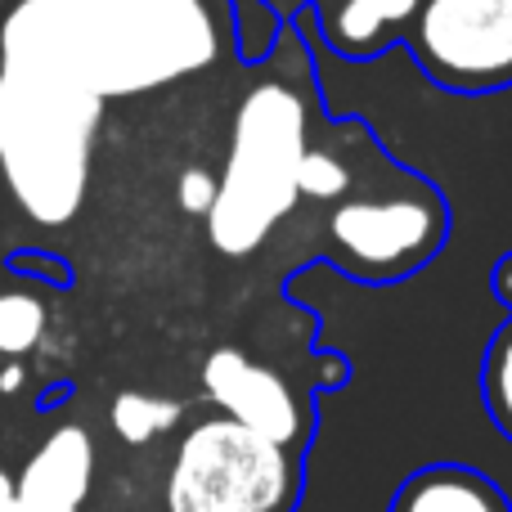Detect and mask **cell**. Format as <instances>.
Returning <instances> with one entry per match:
<instances>
[{
    "instance_id": "obj_1",
    "label": "cell",
    "mask_w": 512,
    "mask_h": 512,
    "mask_svg": "<svg viewBox=\"0 0 512 512\" xmlns=\"http://www.w3.org/2000/svg\"><path fill=\"white\" fill-rule=\"evenodd\" d=\"M221 54L207 0H18L0 27V59L86 90L144 95L207 72Z\"/></svg>"
},
{
    "instance_id": "obj_2",
    "label": "cell",
    "mask_w": 512,
    "mask_h": 512,
    "mask_svg": "<svg viewBox=\"0 0 512 512\" xmlns=\"http://www.w3.org/2000/svg\"><path fill=\"white\" fill-rule=\"evenodd\" d=\"M104 99L0 63V171L36 225H68L90 185V153Z\"/></svg>"
},
{
    "instance_id": "obj_3",
    "label": "cell",
    "mask_w": 512,
    "mask_h": 512,
    "mask_svg": "<svg viewBox=\"0 0 512 512\" xmlns=\"http://www.w3.org/2000/svg\"><path fill=\"white\" fill-rule=\"evenodd\" d=\"M306 153V104L283 81H256L234 113L230 158L216 176L207 239L225 256H252L297 207V167Z\"/></svg>"
},
{
    "instance_id": "obj_4",
    "label": "cell",
    "mask_w": 512,
    "mask_h": 512,
    "mask_svg": "<svg viewBox=\"0 0 512 512\" xmlns=\"http://www.w3.org/2000/svg\"><path fill=\"white\" fill-rule=\"evenodd\" d=\"M288 490L292 463L283 445L234 418H212L180 441L167 504L171 512H279Z\"/></svg>"
},
{
    "instance_id": "obj_5",
    "label": "cell",
    "mask_w": 512,
    "mask_h": 512,
    "mask_svg": "<svg viewBox=\"0 0 512 512\" xmlns=\"http://www.w3.org/2000/svg\"><path fill=\"white\" fill-rule=\"evenodd\" d=\"M450 216L432 185L409 180L382 194L342 198L328 216V243L360 279H400L441 248Z\"/></svg>"
},
{
    "instance_id": "obj_6",
    "label": "cell",
    "mask_w": 512,
    "mask_h": 512,
    "mask_svg": "<svg viewBox=\"0 0 512 512\" xmlns=\"http://www.w3.org/2000/svg\"><path fill=\"white\" fill-rule=\"evenodd\" d=\"M423 72L454 95L512 86V0H418L409 18Z\"/></svg>"
},
{
    "instance_id": "obj_7",
    "label": "cell",
    "mask_w": 512,
    "mask_h": 512,
    "mask_svg": "<svg viewBox=\"0 0 512 512\" xmlns=\"http://www.w3.org/2000/svg\"><path fill=\"white\" fill-rule=\"evenodd\" d=\"M203 387L216 405L225 409V418H234L239 427L265 436L274 445H292L301 432V409L292 387L274 369L248 360L243 351L225 346L212 351L203 364Z\"/></svg>"
},
{
    "instance_id": "obj_8",
    "label": "cell",
    "mask_w": 512,
    "mask_h": 512,
    "mask_svg": "<svg viewBox=\"0 0 512 512\" xmlns=\"http://www.w3.org/2000/svg\"><path fill=\"white\" fill-rule=\"evenodd\" d=\"M95 477V445L81 427H59L41 450L27 459L14 486L18 512H77Z\"/></svg>"
},
{
    "instance_id": "obj_9",
    "label": "cell",
    "mask_w": 512,
    "mask_h": 512,
    "mask_svg": "<svg viewBox=\"0 0 512 512\" xmlns=\"http://www.w3.org/2000/svg\"><path fill=\"white\" fill-rule=\"evenodd\" d=\"M391 512H508L504 495L486 477L463 468H432L400 490Z\"/></svg>"
},
{
    "instance_id": "obj_10",
    "label": "cell",
    "mask_w": 512,
    "mask_h": 512,
    "mask_svg": "<svg viewBox=\"0 0 512 512\" xmlns=\"http://www.w3.org/2000/svg\"><path fill=\"white\" fill-rule=\"evenodd\" d=\"M418 14V0H346L337 9L333 23V45L351 59H369L391 41V32Z\"/></svg>"
},
{
    "instance_id": "obj_11",
    "label": "cell",
    "mask_w": 512,
    "mask_h": 512,
    "mask_svg": "<svg viewBox=\"0 0 512 512\" xmlns=\"http://www.w3.org/2000/svg\"><path fill=\"white\" fill-rule=\"evenodd\" d=\"M180 423V405L162 396H144V391H122L113 400V432L126 445H149L153 436L171 432Z\"/></svg>"
},
{
    "instance_id": "obj_12",
    "label": "cell",
    "mask_w": 512,
    "mask_h": 512,
    "mask_svg": "<svg viewBox=\"0 0 512 512\" xmlns=\"http://www.w3.org/2000/svg\"><path fill=\"white\" fill-rule=\"evenodd\" d=\"M481 387H486L490 418L499 423V432L512 441V319L499 328V337L486 351V369H481Z\"/></svg>"
},
{
    "instance_id": "obj_13",
    "label": "cell",
    "mask_w": 512,
    "mask_h": 512,
    "mask_svg": "<svg viewBox=\"0 0 512 512\" xmlns=\"http://www.w3.org/2000/svg\"><path fill=\"white\" fill-rule=\"evenodd\" d=\"M45 333V306L27 292H5L0 297V355H23L41 342Z\"/></svg>"
},
{
    "instance_id": "obj_14",
    "label": "cell",
    "mask_w": 512,
    "mask_h": 512,
    "mask_svg": "<svg viewBox=\"0 0 512 512\" xmlns=\"http://www.w3.org/2000/svg\"><path fill=\"white\" fill-rule=\"evenodd\" d=\"M351 180H355L351 167L333 149H310L306 144L301 167H297V194L315 198V203H333V198H342L351 189Z\"/></svg>"
},
{
    "instance_id": "obj_15",
    "label": "cell",
    "mask_w": 512,
    "mask_h": 512,
    "mask_svg": "<svg viewBox=\"0 0 512 512\" xmlns=\"http://www.w3.org/2000/svg\"><path fill=\"white\" fill-rule=\"evenodd\" d=\"M180 207H185L189 216H207L216 203V176L207 167H189L185 176H180Z\"/></svg>"
},
{
    "instance_id": "obj_16",
    "label": "cell",
    "mask_w": 512,
    "mask_h": 512,
    "mask_svg": "<svg viewBox=\"0 0 512 512\" xmlns=\"http://www.w3.org/2000/svg\"><path fill=\"white\" fill-rule=\"evenodd\" d=\"M495 292L512 306V256H504V261L495 265Z\"/></svg>"
},
{
    "instance_id": "obj_17",
    "label": "cell",
    "mask_w": 512,
    "mask_h": 512,
    "mask_svg": "<svg viewBox=\"0 0 512 512\" xmlns=\"http://www.w3.org/2000/svg\"><path fill=\"white\" fill-rule=\"evenodd\" d=\"M18 382H23V369H5V378H0V387H5V391H14Z\"/></svg>"
},
{
    "instance_id": "obj_18",
    "label": "cell",
    "mask_w": 512,
    "mask_h": 512,
    "mask_svg": "<svg viewBox=\"0 0 512 512\" xmlns=\"http://www.w3.org/2000/svg\"><path fill=\"white\" fill-rule=\"evenodd\" d=\"M9 499H14V481H9V477H5V472H0V508H5V504H9Z\"/></svg>"
}]
</instances>
